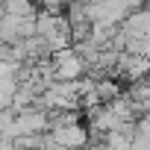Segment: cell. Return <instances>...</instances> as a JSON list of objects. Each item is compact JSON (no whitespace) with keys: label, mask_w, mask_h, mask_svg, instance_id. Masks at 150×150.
<instances>
[{"label":"cell","mask_w":150,"mask_h":150,"mask_svg":"<svg viewBox=\"0 0 150 150\" xmlns=\"http://www.w3.org/2000/svg\"><path fill=\"white\" fill-rule=\"evenodd\" d=\"M97 91H100V100H103V103H112L115 97L124 94L115 77H100V80H97Z\"/></svg>","instance_id":"obj_4"},{"label":"cell","mask_w":150,"mask_h":150,"mask_svg":"<svg viewBox=\"0 0 150 150\" xmlns=\"http://www.w3.org/2000/svg\"><path fill=\"white\" fill-rule=\"evenodd\" d=\"M121 30L127 35H150V6H138L135 12H129Z\"/></svg>","instance_id":"obj_3"},{"label":"cell","mask_w":150,"mask_h":150,"mask_svg":"<svg viewBox=\"0 0 150 150\" xmlns=\"http://www.w3.org/2000/svg\"><path fill=\"white\" fill-rule=\"evenodd\" d=\"M135 132H138V135H147V138H150V115H141V118L135 121Z\"/></svg>","instance_id":"obj_6"},{"label":"cell","mask_w":150,"mask_h":150,"mask_svg":"<svg viewBox=\"0 0 150 150\" xmlns=\"http://www.w3.org/2000/svg\"><path fill=\"white\" fill-rule=\"evenodd\" d=\"M50 59H53V68H56V80L74 83V80H83L86 71H88V62L77 47H65V50L53 53Z\"/></svg>","instance_id":"obj_1"},{"label":"cell","mask_w":150,"mask_h":150,"mask_svg":"<svg viewBox=\"0 0 150 150\" xmlns=\"http://www.w3.org/2000/svg\"><path fill=\"white\" fill-rule=\"evenodd\" d=\"M3 12L9 15H30V12H38L33 0H3Z\"/></svg>","instance_id":"obj_5"},{"label":"cell","mask_w":150,"mask_h":150,"mask_svg":"<svg viewBox=\"0 0 150 150\" xmlns=\"http://www.w3.org/2000/svg\"><path fill=\"white\" fill-rule=\"evenodd\" d=\"M50 132H53V138H56L59 144H65L68 150H86V147H88V127H83V121L65 124V127H53Z\"/></svg>","instance_id":"obj_2"}]
</instances>
